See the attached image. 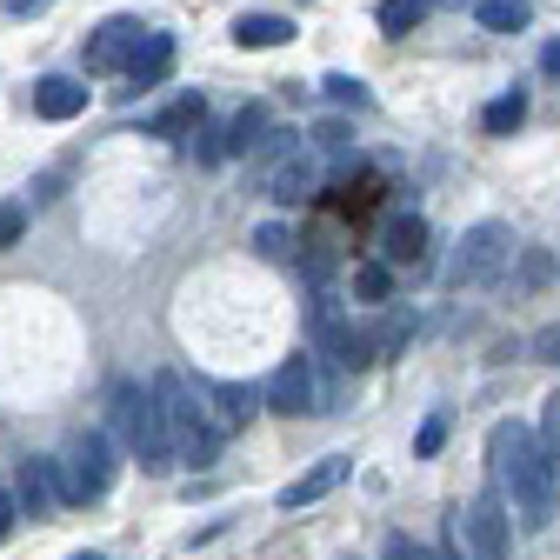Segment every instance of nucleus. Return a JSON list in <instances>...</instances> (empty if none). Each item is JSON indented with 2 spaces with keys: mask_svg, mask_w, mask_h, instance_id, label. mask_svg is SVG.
<instances>
[{
  "mask_svg": "<svg viewBox=\"0 0 560 560\" xmlns=\"http://www.w3.org/2000/svg\"><path fill=\"white\" fill-rule=\"evenodd\" d=\"M487 460H494V494H508L521 521L547 527L553 508H560V447H547L521 420H494Z\"/></svg>",
  "mask_w": 560,
  "mask_h": 560,
  "instance_id": "f257e3e1",
  "label": "nucleus"
},
{
  "mask_svg": "<svg viewBox=\"0 0 560 560\" xmlns=\"http://www.w3.org/2000/svg\"><path fill=\"white\" fill-rule=\"evenodd\" d=\"M154 400H161V428H167V441H174V460H187V467H214L221 460V420H214V407H207V394L194 387V374H154Z\"/></svg>",
  "mask_w": 560,
  "mask_h": 560,
  "instance_id": "f03ea898",
  "label": "nucleus"
},
{
  "mask_svg": "<svg viewBox=\"0 0 560 560\" xmlns=\"http://www.w3.org/2000/svg\"><path fill=\"white\" fill-rule=\"evenodd\" d=\"M107 407H114V434H120V447H127L140 467H148V474H167V467H174V441H167V428H161V400H154V387L114 381Z\"/></svg>",
  "mask_w": 560,
  "mask_h": 560,
  "instance_id": "7ed1b4c3",
  "label": "nucleus"
},
{
  "mask_svg": "<svg viewBox=\"0 0 560 560\" xmlns=\"http://www.w3.org/2000/svg\"><path fill=\"white\" fill-rule=\"evenodd\" d=\"M114 474H120V460H114V434L88 428V434L67 441V454H60V494H67V501H101L107 487H114Z\"/></svg>",
  "mask_w": 560,
  "mask_h": 560,
  "instance_id": "20e7f679",
  "label": "nucleus"
},
{
  "mask_svg": "<svg viewBox=\"0 0 560 560\" xmlns=\"http://www.w3.org/2000/svg\"><path fill=\"white\" fill-rule=\"evenodd\" d=\"M508 260H514V228H508V221H480V228H467V234H460V254H454V267H447L454 294H460V288H487V280H501Z\"/></svg>",
  "mask_w": 560,
  "mask_h": 560,
  "instance_id": "39448f33",
  "label": "nucleus"
},
{
  "mask_svg": "<svg viewBox=\"0 0 560 560\" xmlns=\"http://www.w3.org/2000/svg\"><path fill=\"white\" fill-rule=\"evenodd\" d=\"M447 540H454L467 560H508L514 534H508V508H501V494H480V501H467L460 514H447Z\"/></svg>",
  "mask_w": 560,
  "mask_h": 560,
  "instance_id": "423d86ee",
  "label": "nucleus"
},
{
  "mask_svg": "<svg viewBox=\"0 0 560 560\" xmlns=\"http://www.w3.org/2000/svg\"><path fill=\"white\" fill-rule=\"evenodd\" d=\"M260 174H267V194H273V200H288V207H294V200H307V194H320V180H327V174H320V148H314V140H294V148L280 154V161H267Z\"/></svg>",
  "mask_w": 560,
  "mask_h": 560,
  "instance_id": "0eeeda50",
  "label": "nucleus"
},
{
  "mask_svg": "<svg viewBox=\"0 0 560 560\" xmlns=\"http://www.w3.org/2000/svg\"><path fill=\"white\" fill-rule=\"evenodd\" d=\"M267 407H273V413H288V420H301V413H314V407H320L314 354H288V361L273 368V381H267Z\"/></svg>",
  "mask_w": 560,
  "mask_h": 560,
  "instance_id": "6e6552de",
  "label": "nucleus"
},
{
  "mask_svg": "<svg viewBox=\"0 0 560 560\" xmlns=\"http://www.w3.org/2000/svg\"><path fill=\"white\" fill-rule=\"evenodd\" d=\"M428 247H434V228L420 221V214H387V228H381V260H387L394 273H420V267H428Z\"/></svg>",
  "mask_w": 560,
  "mask_h": 560,
  "instance_id": "1a4fd4ad",
  "label": "nucleus"
},
{
  "mask_svg": "<svg viewBox=\"0 0 560 560\" xmlns=\"http://www.w3.org/2000/svg\"><path fill=\"white\" fill-rule=\"evenodd\" d=\"M140 34H148V27H140L133 14H114V21H101V27L88 34V47H81L88 74H120V67H127V54L140 47Z\"/></svg>",
  "mask_w": 560,
  "mask_h": 560,
  "instance_id": "9d476101",
  "label": "nucleus"
},
{
  "mask_svg": "<svg viewBox=\"0 0 560 560\" xmlns=\"http://www.w3.org/2000/svg\"><path fill=\"white\" fill-rule=\"evenodd\" d=\"M14 508H27L34 521H54V514L67 508V494H60V460H47V454L21 460V480H14Z\"/></svg>",
  "mask_w": 560,
  "mask_h": 560,
  "instance_id": "9b49d317",
  "label": "nucleus"
},
{
  "mask_svg": "<svg viewBox=\"0 0 560 560\" xmlns=\"http://www.w3.org/2000/svg\"><path fill=\"white\" fill-rule=\"evenodd\" d=\"M347 474H354V460H347V454H320V460H314L301 480H288V487H280V514H301V508L327 501V494H334V487H340Z\"/></svg>",
  "mask_w": 560,
  "mask_h": 560,
  "instance_id": "f8f14e48",
  "label": "nucleus"
},
{
  "mask_svg": "<svg viewBox=\"0 0 560 560\" xmlns=\"http://www.w3.org/2000/svg\"><path fill=\"white\" fill-rule=\"evenodd\" d=\"M127 94H154L167 74H174V34H140V47L127 54Z\"/></svg>",
  "mask_w": 560,
  "mask_h": 560,
  "instance_id": "ddd939ff",
  "label": "nucleus"
},
{
  "mask_svg": "<svg viewBox=\"0 0 560 560\" xmlns=\"http://www.w3.org/2000/svg\"><path fill=\"white\" fill-rule=\"evenodd\" d=\"M354 334V320H347V307H340V294L334 288H314L307 294V340H314V354H340V340Z\"/></svg>",
  "mask_w": 560,
  "mask_h": 560,
  "instance_id": "4468645a",
  "label": "nucleus"
},
{
  "mask_svg": "<svg viewBox=\"0 0 560 560\" xmlns=\"http://www.w3.org/2000/svg\"><path fill=\"white\" fill-rule=\"evenodd\" d=\"M34 114L40 120H74V114H88V88L74 74H40L34 81Z\"/></svg>",
  "mask_w": 560,
  "mask_h": 560,
  "instance_id": "2eb2a0df",
  "label": "nucleus"
},
{
  "mask_svg": "<svg viewBox=\"0 0 560 560\" xmlns=\"http://www.w3.org/2000/svg\"><path fill=\"white\" fill-rule=\"evenodd\" d=\"M194 387L207 394V407H214L221 434H241V428H247V413H254V394H247V387H234V381H207V374H194Z\"/></svg>",
  "mask_w": 560,
  "mask_h": 560,
  "instance_id": "dca6fc26",
  "label": "nucleus"
},
{
  "mask_svg": "<svg viewBox=\"0 0 560 560\" xmlns=\"http://www.w3.org/2000/svg\"><path fill=\"white\" fill-rule=\"evenodd\" d=\"M200 120H207V94H194V88H187L180 101H167L161 114H148V133H161V140H187Z\"/></svg>",
  "mask_w": 560,
  "mask_h": 560,
  "instance_id": "f3484780",
  "label": "nucleus"
},
{
  "mask_svg": "<svg viewBox=\"0 0 560 560\" xmlns=\"http://www.w3.org/2000/svg\"><path fill=\"white\" fill-rule=\"evenodd\" d=\"M294 34H301V27H294L288 14H241V21H234V40H241L247 54H267V47H288Z\"/></svg>",
  "mask_w": 560,
  "mask_h": 560,
  "instance_id": "a211bd4d",
  "label": "nucleus"
},
{
  "mask_svg": "<svg viewBox=\"0 0 560 560\" xmlns=\"http://www.w3.org/2000/svg\"><path fill=\"white\" fill-rule=\"evenodd\" d=\"M480 27H494V34H521L534 21V0H480Z\"/></svg>",
  "mask_w": 560,
  "mask_h": 560,
  "instance_id": "6ab92c4d",
  "label": "nucleus"
},
{
  "mask_svg": "<svg viewBox=\"0 0 560 560\" xmlns=\"http://www.w3.org/2000/svg\"><path fill=\"white\" fill-rule=\"evenodd\" d=\"M334 267H340V254H334V234H307V241H301V273L314 280V288H327V280H334Z\"/></svg>",
  "mask_w": 560,
  "mask_h": 560,
  "instance_id": "aec40b11",
  "label": "nucleus"
},
{
  "mask_svg": "<svg viewBox=\"0 0 560 560\" xmlns=\"http://www.w3.org/2000/svg\"><path fill=\"white\" fill-rule=\"evenodd\" d=\"M267 133V107L260 101H247L234 120H228V154H254V140Z\"/></svg>",
  "mask_w": 560,
  "mask_h": 560,
  "instance_id": "412c9836",
  "label": "nucleus"
},
{
  "mask_svg": "<svg viewBox=\"0 0 560 560\" xmlns=\"http://www.w3.org/2000/svg\"><path fill=\"white\" fill-rule=\"evenodd\" d=\"M374 21H381V34H413L420 21H428V0H381Z\"/></svg>",
  "mask_w": 560,
  "mask_h": 560,
  "instance_id": "4be33fe9",
  "label": "nucleus"
},
{
  "mask_svg": "<svg viewBox=\"0 0 560 560\" xmlns=\"http://www.w3.org/2000/svg\"><path fill=\"white\" fill-rule=\"evenodd\" d=\"M521 120H527V94H521V88H514V94H501V101H487V114H480V127H487V133H514Z\"/></svg>",
  "mask_w": 560,
  "mask_h": 560,
  "instance_id": "5701e85b",
  "label": "nucleus"
},
{
  "mask_svg": "<svg viewBox=\"0 0 560 560\" xmlns=\"http://www.w3.org/2000/svg\"><path fill=\"white\" fill-rule=\"evenodd\" d=\"M320 94H327L334 107H354V114H368V107H374L368 81H354V74H327V81H320Z\"/></svg>",
  "mask_w": 560,
  "mask_h": 560,
  "instance_id": "b1692460",
  "label": "nucleus"
},
{
  "mask_svg": "<svg viewBox=\"0 0 560 560\" xmlns=\"http://www.w3.org/2000/svg\"><path fill=\"white\" fill-rule=\"evenodd\" d=\"M187 154H194L200 167H214V161H228V127H207V120H200V127L187 133Z\"/></svg>",
  "mask_w": 560,
  "mask_h": 560,
  "instance_id": "393cba45",
  "label": "nucleus"
},
{
  "mask_svg": "<svg viewBox=\"0 0 560 560\" xmlns=\"http://www.w3.org/2000/svg\"><path fill=\"white\" fill-rule=\"evenodd\" d=\"M354 294H361V301H387V294H394V267H387V260H361V267H354Z\"/></svg>",
  "mask_w": 560,
  "mask_h": 560,
  "instance_id": "a878e982",
  "label": "nucleus"
},
{
  "mask_svg": "<svg viewBox=\"0 0 560 560\" xmlns=\"http://www.w3.org/2000/svg\"><path fill=\"white\" fill-rule=\"evenodd\" d=\"M254 247H260V260H288V254H294L288 228H273V221H267V228H254Z\"/></svg>",
  "mask_w": 560,
  "mask_h": 560,
  "instance_id": "bb28decb",
  "label": "nucleus"
},
{
  "mask_svg": "<svg viewBox=\"0 0 560 560\" xmlns=\"http://www.w3.org/2000/svg\"><path fill=\"white\" fill-rule=\"evenodd\" d=\"M381 560H434V547H420L413 534H387V547H381Z\"/></svg>",
  "mask_w": 560,
  "mask_h": 560,
  "instance_id": "cd10ccee",
  "label": "nucleus"
},
{
  "mask_svg": "<svg viewBox=\"0 0 560 560\" xmlns=\"http://www.w3.org/2000/svg\"><path fill=\"white\" fill-rule=\"evenodd\" d=\"M441 441H447V413H434V420H428V428H420V441H413V454H420V460H434V454H441Z\"/></svg>",
  "mask_w": 560,
  "mask_h": 560,
  "instance_id": "c85d7f7f",
  "label": "nucleus"
},
{
  "mask_svg": "<svg viewBox=\"0 0 560 560\" xmlns=\"http://www.w3.org/2000/svg\"><path fill=\"white\" fill-rule=\"evenodd\" d=\"M534 361H547V368H560V320L534 334Z\"/></svg>",
  "mask_w": 560,
  "mask_h": 560,
  "instance_id": "c756f323",
  "label": "nucleus"
},
{
  "mask_svg": "<svg viewBox=\"0 0 560 560\" xmlns=\"http://www.w3.org/2000/svg\"><path fill=\"white\" fill-rule=\"evenodd\" d=\"M21 228H27L21 207H0V247H14V241H21Z\"/></svg>",
  "mask_w": 560,
  "mask_h": 560,
  "instance_id": "7c9ffc66",
  "label": "nucleus"
},
{
  "mask_svg": "<svg viewBox=\"0 0 560 560\" xmlns=\"http://www.w3.org/2000/svg\"><path fill=\"white\" fill-rule=\"evenodd\" d=\"M540 441L560 447V394H547V413H540Z\"/></svg>",
  "mask_w": 560,
  "mask_h": 560,
  "instance_id": "2f4dec72",
  "label": "nucleus"
},
{
  "mask_svg": "<svg viewBox=\"0 0 560 560\" xmlns=\"http://www.w3.org/2000/svg\"><path fill=\"white\" fill-rule=\"evenodd\" d=\"M54 0H8V14H21V21H34V14H47Z\"/></svg>",
  "mask_w": 560,
  "mask_h": 560,
  "instance_id": "473e14b6",
  "label": "nucleus"
},
{
  "mask_svg": "<svg viewBox=\"0 0 560 560\" xmlns=\"http://www.w3.org/2000/svg\"><path fill=\"white\" fill-rule=\"evenodd\" d=\"M540 67H547V74L560 81V40H547V47H540Z\"/></svg>",
  "mask_w": 560,
  "mask_h": 560,
  "instance_id": "72a5a7b5",
  "label": "nucleus"
},
{
  "mask_svg": "<svg viewBox=\"0 0 560 560\" xmlns=\"http://www.w3.org/2000/svg\"><path fill=\"white\" fill-rule=\"evenodd\" d=\"M8 527H14V494H0V540H8Z\"/></svg>",
  "mask_w": 560,
  "mask_h": 560,
  "instance_id": "f704fd0d",
  "label": "nucleus"
},
{
  "mask_svg": "<svg viewBox=\"0 0 560 560\" xmlns=\"http://www.w3.org/2000/svg\"><path fill=\"white\" fill-rule=\"evenodd\" d=\"M434 560H467V553H460V547H454V540H447V547H441V553H434Z\"/></svg>",
  "mask_w": 560,
  "mask_h": 560,
  "instance_id": "c9c22d12",
  "label": "nucleus"
},
{
  "mask_svg": "<svg viewBox=\"0 0 560 560\" xmlns=\"http://www.w3.org/2000/svg\"><path fill=\"white\" fill-rule=\"evenodd\" d=\"M67 560H101V553H67Z\"/></svg>",
  "mask_w": 560,
  "mask_h": 560,
  "instance_id": "e433bc0d",
  "label": "nucleus"
}]
</instances>
